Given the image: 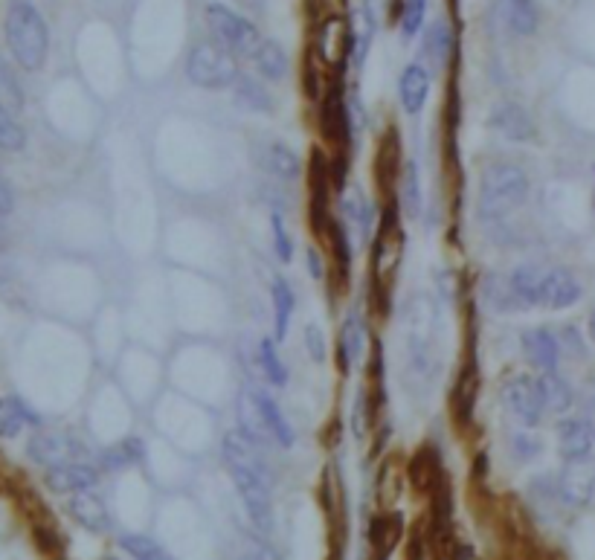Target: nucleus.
Masks as SVG:
<instances>
[{
	"label": "nucleus",
	"instance_id": "1",
	"mask_svg": "<svg viewBox=\"0 0 595 560\" xmlns=\"http://www.w3.org/2000/svg\"><path fill=\"white\" fill-rule=\"evenodd\" d=\"M221 456L253 529L270 534L273 531V494H270V473L262 447L244 439L238 430H230L221 442Z\"/></svg>",
	"mask_w": 595,
	"mask_h": 560
},
{
	"label": "nucleus",
	"instance_id": "2",
	"mask_svg": "<svg viewBox=\"0 0 595 560\" xmlns=\"http://www.w3.org/2000/svg\"><path fill=\"white\" fill-rule=\"evenodd\" d=\"M6 44L15 64L27 73H38L50 56V27L32 0H9L6 9Z\"/></svg>",
	"mask_w": 595,
	"mask_h": 560
},
{
	"label": "nucleus",
	"instance_id": "3",
	"mask_svg": "<svg viewBox=\"0 0 595 560\" xmlns=\"http://www.w3.org/2000/svg\"><path fill=\"white\" fill-rule=\"evenodd\" d=\"M529 192L532 180L526 169L511 160H497L485 166L479 177V215L491 224H500L529 201Z\"/></svg>",
	"mask_w": 595,
	"mask_h": 560
},
{
	"label": "nucleus",
	"instance_id": "4",
	"mask_svg": "<svg viewBox=\"0 0 595 560\" xmlns=\"http://www.w3.org/2000/svg\"><path fill=\"white\" fill-rule=\"evenodd\" d=\"M204 21H207L212 41H218L236 59H253L256 50L265 41V35L259 32V27L250 18H244L233 6L218 3V0L204 6Z\"/></svg>",
	"mask_w": 595,
	"mask_h": 560
},
{
	"label": "nucleus",
	"instance_id": "5",
	"mask_svg": "<svg viewBox=\"0 0 595 560\" xmlns=\"http://www.w3.org/2000/svg\"><path fill=\"white\" fill-rule=\"evenodd\" d=\"M241 76L238 70V59L224 50L218 41H198L189 50L186 59V79L201 90H227L233 88Z\"/></svg>",
	"mask_w": 595,
	"mask_h": 560
},
{
	"label": "nucleus",
	"instance_id": "6",
	"mask_svg": "<svg viewBox=\"0 0 595 560\" xmlns=\"http://www.w3.org/2000/svg\"><path fill=\"white\" fill-rule=\"evenodd\" d=\"M27 456L35 465L59 468V465H70V462H85L88 447L70 433H35L27 444Z\"/></svg>",
	"mask_w": 595,
	"mask_h": 560
},
{
	"label": "nucleus",
	"instance_id": "7",
	"mask_svg": "<svg viewBox=\"0 0 595 560\" xmlns=\"http://www.w3.org/2000/svg\"><path fill=\"white\" fill-rule=\"evenodd\" d=\"M503 401L506 407L514 413V418L523 424V427H537L546 415L543 407V398H540V389H537V378L526 375V372H517L511 375L506 384H503Z\"/></svg>",
	"mask_w": 595,
	"mask_h": 560
},
{
	"label": "nucleus",
	"instance_id": "8",
	"mask_svg": "<svg viewBox=\"0 0 595 560\" xmlns=\"http://www.w3.org/2000/svg\"><path fill=\"white\" fill-rule=\"evenodd\" d=\"M558 497L572 508H584L595 497V453L564 462V468L558 473Z\"/></svg>",
	"mask_w": 595,
	"mask_h": 560
},
{
	"label": "nucleus",
	"instance_id": "9",
	"mask_svg": "<svg viewBox=\"0 0 595 560\" xmlns=\"http://www.w3.org/2000/svg\"><path fill=\"white\" fill-rule=\"evenodd\" d=\"M520 349L529 366H535L537 372H558L561 366V340H558V331H552L549 325H535V328H526L520 334Z\"/></svg>",
	"mask_w": 595,
	"mask_h": 560
},
{
	"label": "nucleus",
	"instance_id": "10",
	"mask_svg": "<svg viewBox=\"0 0 595 560\" xmlns=\"http://www.w3.org/2000/svg\"><path fill=\"white\" fill-rule=\"evenodd\" d=\"M99 479H102V471L90 462H70V465H59V468H47L44 473V485L53 494H64V497L93 491L99 485Z\"/></svg>",
	"mask_w": 595,
	"mask_h": 560
},
{
	"label": "nucleus",
	"instance_id": "11",
	"mask_svg": "<svg viewBox=\"0 0 595 560\" xmlns=\"http://www.w3.org/2000/svg\"><path fill=\"white\" fill-rule=\"evenodd\" d=\"M584 296L581 282L575 279L572 270L555 267L549 273H543V285H540V308L546 311H566L572 305H578Z\"/></svg>",
	"mask_w": 595,
	"mask_h": 560
},
{
	"label": "nucleus",
	"instance_id": "12",
	"mask_svg": "<svg viewBox=\"0 0 595 560\" xmlns=\"http://www.w3.org/2000/svg\"><path fill=\"white\" fill-rule=\"evenodd\" d=\"M488 128L494 134H500L503 140H511V143H529V140H535L537 134L532 114L517 102H500L488 117Z\"/></svg>",
	"mask_w": 595,
	"mask_h": 560
},
{
	"label": "nucleus",
	"instance_id": "13",
	"mask_svg": "<svg viewBox=\"0 0 595 560\" xmlns=\"http://www.w3.org/2000/svg\"><path fill=\"white\" fill-rule=\"evenodd\" d=\"M256 163L265 175L279 180V183H294L302 172L299 154L282 140H270V143H262L256 148Z\"/></svg>",
	"mask_w": 595,
	"mask_h": 560
},
{
	"label": "nucleus",
	"instance_id": "14",
	"mask_svg": "<svg viewBox=\"0 0 595 560\" xmlns=\"http://www.w3.org/2000/svg\"><path fill=\"white\" fill-rule=\"evenodd\" d=\"M558 433V453L564 462H575L593 453V430L584 415H564L555 427Z\"/></svg>",
	"mask_w": 595,
	"mask_h": 560
},
{
	"label": "nucleus",
	"instance_id": "15",
	"mask_svg": "<svg viewBox=\"0 0 595 560\" xmlns=\"http://www.w3.org/2000/svg\"><path fill=\"white\" fill-rule=\"evenodd\" d=\"M250 392H253V401H256L259 413H262L265 427H268L270 442L279 444V447H285V450H291V447L297 444V433H294L291 421H288L285 413H282V407L276 404V398L270 395L268 389H262V386H253Z\"/></svg>",
	"mask_w": 595,
	"mask_h": 560
},
{
	"label": "nucleus",
	"instance_id": "16",
	"mask_svg": "<svg viewBox=\"0 0 595 560\" xmlns=\"http://www.w3.org/2000/svg\"><path fill=\"white\" fill-rule=\"evenodd\" d=\"M270 305H273V340L285 343L291 334V320L297 314V294L282 273L270 279Z\"/></svg>",
	"mask_w": 595,
	"mask_h": 560
},
{
	"label": "nucleus",
	"instance_id": "17",
	"mask_svg": "<svg viewBox=\"0 0 595 560\" xmlns=\"http://www.w3.org/2000/svg\"><path fill=\"white\" fill-rule=\"evenodd\" d=\"M67 514L82 529L93 531V534H105V531L111 529V511H108L105 500L99 494H93V491L67 497Z\"/></svg>",
	"mask_w": 595,
	"mask_h": 560
},
{
	"label": "nucleus",
	"instance_id": "18",
	"mask_svg": "<svg viewBox=\"0 0 595 560\" xmlns=\"http://www.w3.org/2000/svg\"><path fill=\"white\" fill-rule=\"evenodd\" d=\"M494 9H497L500 24H503L511 35H517V38H529V35H535L537 27H540L537 0H497Z\"/></svg>",
	"mask_w": 595,
	"mask_h": 560
},
{
	"label": "nucleus",
	"instance_id": "19",
	"mask_svg": "<svg viewBox=\"0 0 595 560\" xmlns=\"http://www.w3.org/2000/svg\"><path fill=\"white\" fill-rule=\"evenodd\" d=\"M398 99H401V108L407 114H421L427 99H430V73L421 61H413L404 67L401 79H398Z\"/></svg>",
	"mask_w": 595,
	"mask_h": 560
},
{
	"label": "nucleus",
	"instance_id": "20",
	"mask_svg": "<svg viewBox=\"0 0 595 560\" xmlns=\"http://www.w3.org/2000/svg\"><path fill=\"white\" fill-rule=\"evenodd\" d=\"M366 352V323L360 317V311H349L346 320L340 325V343H337V354H340V369L352 372L360 357Z\"/></svg>",
	"mask_w": 595,
	"mask_h": 560
},
{
	"label": "nucleus",
	"instance_id": "21",
	"mask_svg": "<svg viewBox=\"0 0 595 560\" xmlns=\"http://www.w3.org/2000/svg\"><path fill=\"white\" fill-rule=\"evenodd\" d=\"M236 430L241 433V436H244V439H250V442L256 444V447H262V450H265L268 444H273L270 442L268 427H265V421H262V413H259L256 401H253V392H250V386L238 392Z\"/></svg>",
	"mask_w": 595,
	"mask_h": 560
},
{
	"label": "nucleus",
	"instance_id": "22",
	"mask_svg": "<svg viewBox=\"0 0 595 560\" xmlns=\"http://www.w3.org/2000/svg\"><path fill=\"white\" fill-rule=\"evenodd\" d=\"M537 389H540V398H543V407L546 413L555 415H569L575 407V389L566 381L561 372H540L537 375Z\"/></svg>",
	"mask_w": 595,
	"mask_h": 560
},
{
	"label": "nucleus",
	"instance_id": "23",
	"mask_svg": "<svg viewBox=\"0 0 595 560\" xmlns=\"http://www.w3.org/2000/svg\"><path fill=\"white\" fill-rule=\"evenodd\" d=\"M35 424H41V418L32 413V407L24 398L18 395L0 398V439H15Z\"/></svg>",
	"mask_w": 595,
	"mask_h": 560
},
{
	"label": "nucleus",
	"instance_id": "24",
	"mask_svg": "<svg viewBox=\"0 0 595 560\" xmlns=\"http://www.w3.org/2000/svg\"><path fill=\"white\" fill-rule=\"evenodd\" d=\"M143 459H146V442L140 436H128V439L114 442L99 453V471L119 473L125 468H134Z\"/></svg>",
	"mask_w": 595,
	"mask_h": 560
},
{
	"label": "nucleus",
	"instance_id": "25",
	"mask_svg": "<svg viewBox=\"0 0 595 560\" xmlns=\"http://www.w3.org/2000/svg\"><path fill=\"white\" fill-rule=\"evenodd\" d=\"M233 99H236V105L241 111H247V114H265L270 117L273 114V96H270V90L259 82V79H253V76H238V82L233 85Z\"/></svg>",
	"mask_w": 595,
	"mask_h": 560
},
{
	"label": "nucleus",
	"instance_id": "26",
	"mask_svg": "<svg viewBox=\"0 0 595 560\" xmlns=\"http://www.w3.org/2000/svg\"><path fill=\"white\" fill-rule=\"evenodd\" d=\"M250 61H253L256 73L262 79H268V82H282L288 76V70H291V59H288L285 47L279 41H273V38H265L262 47L256 50V56Z\"/></svg>",
	"mask_w": 595,
	"mask_h": 560
},
{
	"label": "nucleus",
	"instance_id": "27",
	"mask_svg": "<svg viewBox=\"0 0 595 560\" xmlns=\"http://www.w3.org/2000/svg\"><path fill=\"white\" fill-rule=\"evenodd\" d=\"M508 285H511V294L517 296V302H520L523 311L540 308V285H543L540 267L517 265L508 273Z\"/></svg>",
	"mask_w": 595,
	"mask_h": 560
},
{
	"label": "nucleus",
	"instance_id": "28",
	"mask_svg": "<svg viewBox=\"0 0 595 560\" xmlns=\"http://www.w3.org/2000/svg\"><path fill=\"white\" fill-rule=\"evenodd\" d=\"M453 56V30L447 21H436L424 32V59H430L433 67H447Z\"/></svg>",
	"mask_w": 595,
	"mask_h": 560
},
{
	"label": "nucleus",
	"instance_id": "29",
	"mask_svg": "<svg viewBox=\"0 0 595 560\" xmlns=\"http://www.w3.org/2000/svg\"><path fill=\"white\" fill-rule=\"evenodd\" d=\"M256 357H259V366H262V375L270 386L282 389L288 386V366L279 354V343L273 337H262L259 340V349H256Z\"/></svg>",
	"mask_w": 595,
	"mask_h": 560
},
{
	"label": "nucleus",
	"instance_id": "30",
	"mask_svg": "<svg viewBox=\"0 0 595 560\" xmlns=\"http://www.w3.org/2000/svg\"><path fill=\"white\" fill-rule=\"evenodd\" d=\"M119 546H122L134 560H175L172 558V552H169L160 540H154L149 534H140V531L122 534V537H119Z\"/></svg>",
	"mask_w": 595,
	"mask_h": 560
},
{
	"label": "nucleus",
	"instance_id": "31",
	"mask_svg": "<svg viewBox=\"0 0 595 560\" xmlns=\"http://www.w3.org/2000/svg\"><path fill=\"white\" fill-rule=\"evenodd\" d=\"M24 88L18 82V76L12 73V67L0 56V108H6L9 114H21L24 111Z\"/></svg>",
	"mask_w": 595,
	"mask_h": 560
},
{
	"label": "nucleus",
	"instance_id": "32",
	"mask_svg": "<svg viewBox=\"0 0 595 560\" xmlns=\"http://www.w3.org/2000/svg\"><path fill=\"white\" fill-rule=\"evenodd\" d=\"M270 241H273V256L288 265L294 259V238L288 233L285 215L279 209L270 212Z\"/></svg>",
	"mask_w": 595,
	"mask_h": 560
},
{
	"label": "nucleus",
	"instance_id": "33",
	"mask_svg": "<svg viewBox=\"0 0 595 560\" xmlns=\"http://www.w3.org/2000/svg\"><path fill=\"white\" fill-rule=\"evenodd\" d=\"M27 148V128L15 114L0 108V151H24Z\"/></svg>",
	"mask_w": 595,
	"mask_h": 560
},
{
	"label": "nucleus",
	"instance_id": "34",
	"mask_svg": "<svg viewBox=\"0 0 595 560\" xmlns=\"http://www.w3.org/2000/svg\"><path fill=\"white\" fill-rule=\"evenodd\" d=\"M485 299L497 308V311H523L520 308V302H517V296L511 294V285H508V276H488V282H485Z\"/></svg>",
	"mask_w": 595,
	"mask_h": 560
},
{
	"label": "nucleus",
	"instance_id": "35",
	"mask_svg": "<svg viewBox=\"0 0 595 560\" xmlns=\"http://www.w3.org/2000/svg\"><path fill=\"white\" fill-rule=\"evenodd\" d=\"M424 18H427V0H401V35L404 38H416L424 30Z\"/></svg>",
	"mask_w": 595,
	"mask_h": 560
},
{
	"label": "nucleus",
	"instance_id": "36",
	"mask_svg": "<svg viewBox=\"0 0 595 560\" xmlns=\"http://www.w3.org/2000/svg\"><path fill=\"white\" fill-rule=\"evenodd\" d=\"M302 340H305V352H308V357H311L317 366H323V363H326V354H328L326 334H323V328H320L317 323H308L305 325V331H302Z\"/></svg>",
	"mask_w": 595,
	"mask_h": 560
},
{
	"label": "nucleus",
	"instance_id": "37",
	"mask_svg": "<svg viewBox=\"0 0 595 560\" xmlns=\"http://www.w3.org/2000/svg\"><path fill=\"white\" fill-rule=\"evenodd\" d=\"M355 227L360 230V238H363V241H369V238H372L375 227H378V207H375V201L360 198V207H357V215H355Z\"/></svg>",
	"mask_w": 595,
	"mask_h": 560
},
{
	"label": "nucleus",
	"instance_id": "38",
	"mask_svg": "<svg viewBox=\"0 0 595 560\" xmlns=\"http://www.w3.org/2000/svg\"><path fill=\"white\" fill-rule=\"evenodd\" d=\"M404 201H407L410 215H418V209H421V192H418V169L413 163L407 166V175H404Z\"/></svg>",
	"mask_w": 595,
	"mask_h": 560
},
{
	"label": "nucleus",
	"instance_id": "39",
	"mask_svg": "<svg viewBox=\"0 0 595 560\" xmlns=\"http://www.w3.org/2000/svg\"><path fill=\"white\" fill-rule=\"evenodd\" d=\"M558 340H561V349L572 354V357H584V352H587L584 337H581V331H578L575 325H564V328L558 331Z\"/></svg>",
	"mask_w": 595,
	"mask_h": 560
},
{
	"label": "nucleus",
	"instance_id": "40",
	"mask_svg": "<svg viewBox=\"0 0 595 560\" xmlns=\"http://www.w3.org/2000/svg\"><path fill=\"white\" fill-rule=\"evenodd\" d=\"M514 450H517V456H520L523 462H529V459H535L537 453L543 450V444H540V439L532 436V433H517V436H514Z\"/></svg>",
	"mask_w": 595,
	"mask_h": 560
},
{
	"label": "nucleus",
	"instance_id": "41",
	"mask_svg": "<svg viewBox=\"0 0 595 560\" xmlns=\"http://www.w3.org/2000/svg\"><path fill=\"white\" fill-rule=\"evenodd\" d=\"M584 418H587V424H590L595 439V381H590L587 389H584Z\"/></svg>",
	"mask_w": 595,
	"mask_h": 560
},
{
	"label": "nucleus",
	"instance_id": "42",
	"mask_svg": "<svg viewBox=\"0 0 595 560\" xmlns=\"http://www.w3.org/2000/svg\"><path fill=\"white\" fill-rule=\"evenodd\" d=\"M15 209V192L9 186V180L0 175V215H9Z\"/></svg>",
	"mask_w": 595,
	"mask_h": 560
},
{
	"label": "nucleus",
	"instance_id": "43",
	"mask_svg": "<svg viewBox=\"0 0 595 560\" xmlns=\"http://www.w3.org/2000/svg\"><path fill=\"white\" fill-rule=\"evenodd\" d=\"M305 265H308L311 279H323V262H320V253H317L314 247L305 250Z\"/></svg>",
	"mask_w": 595,
	"mask_h": 560
},
{
	"label": "nucleus",
	"instance_id": "44",
	"mask_svg": "<svg viewBox=\"0 0 595 560\" xmlns=\"http://www.w3.org/2000/svg\"><path fill=\"white\" fill-rule=\"evenodd\" d=\"M9 279H12V267L0 259V285H3V282H9Z\"/></svg>",
	"mask_w": 595,
	"mask_h": 560
},
{
	"label": "nucleus",
	"instance_id": "45",
	"mask_svg": "<svg viewBox=\"0 0 595 560\" xmlns=\"http://www.w3.org/2000/svg\"><path fill=\"white\" fill-rule=\"evenodd\" d=\"M6 244H9V233H6V227H3V215H0V253L6 250Z\"/></svg>",
	"mask_w": 595,
	"mask_h": 560
},
{
	"label": "nucleus",
	"instance_id": "46",
	"mask_svg": "<svg viewBox=\"0 0 595 560\" xmlns=\"http://www.w3.org/2000/svg\"><path fill=\"white\" fill-rule=\"evenodd\" d=\"M590 337H593V343H595V311L590 314Z\"/></svg>",
	"mask_w": 595,
	"mask_h": 560
},
{
	"label": "nucleus",
	"instance_id": "47",
	"mask_svg": "<svg viewBox=\"0 0 595 560\" xmlns=\"http://www.w3.org/2000/svg\"><path fill=\"white\" fill-rule=\"evenodd\" d=\"M105 560H117V558H105Z\"/></svg>",
	"mask_w": 595,
	"mask_h": 560
}]
</instances>
